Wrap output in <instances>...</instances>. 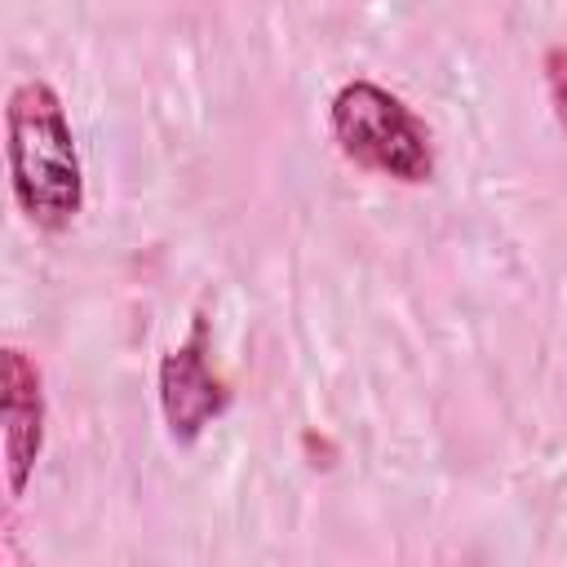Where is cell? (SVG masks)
I'll return each instance as SVG.
<instances>
[{"mask_svg":"<svg viewBox=\"0 0 567 567\" xmlns=\"http://www.w3.org/2000/svg\"><path fill=\"white\" fill-rule=\"evenodd\" d=\"M4 168L22 221L40 235H62L84 213V159L62 93L31 75L4 97Z\"/></svg>","mask_w":567,"mask_h":567,"instance_id":"1","label":"cell"},{"mask_svg":"<svg viewBox=\"0 0 567 567\" xmlns=\"http://www.w3.org/2000/svg\"><path fill=\"white\" fill-rule=\"evenodd\" d=\"M328 133L354 168L399 186H425L434 177V137L425 120L394 89L368 75L337 84L328 97Z\"/></svg>","mask_w":567,"mask_h":567,"instance_id":"2","label":"cell"},{"mask_svg":"<svg viewBox=\"0 0 567 567\" xmlns=\"http://www.w3.org/2000/svg\"><path fill=\"white\" fill-rule=\"evenodd\" d=\"M155 399H159V421L168 443L195 447L213 421L226 416L230 408V385L213 368V337H208V315L195 310L190 332L159 354L155 368Z\"/></svg>","mask_w":567,"mask_h":567,"instance_id":"3","label":"cell"},{"mask_svg":"<svg viewBox=\"0 0 567 567\" xmlns=\"http://www.w3.org/2000/svg\"><path fill=\"white\" fill-rule=\"evenodd\" d=\"M49 434L44 372L22 346L0 350V452H4V492L18 505L35 478Z\"/></svg>","mask_w":567,"mask_h":567,"instance_id":"4","label":"cell"},{"mask_svg":"<svg viewBox=\"0 0 567 567\" xmlns=\"http://www.w3.org/2000/svg\"><path fill=\"white\" fill-rule=\"evenodd\" d=\"M540 71H545V93H549L554 120L567 137V44H549L545 58H540Z\"/></svg>","mask_w":567,"mask_h":567,"instance_id":"5","label":"cell"}]
</instances>
